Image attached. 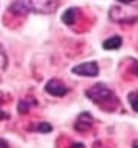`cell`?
<instances>
[{
	"label": "cell",
	"instance_id": "cell-1",
	"mask_svg": "<svg viewBox=\"0 0 138 148\" xmlns=\"http://www.w3.org/2000/svg\"><path fill=\"white\" fill-rule=\"evenodd\" d=\"M57 8H59V0H13L10 3V12L16 15H51Z\"/></svg>",
	"mask_w": 138,
	"mask_h": 148
},
{
	"label": "cell",
	"instance_id": "cell-2",
	"mask_svg": "<svg viewBox=\"0 0 138 148\" xmlns=\"http://www.w3.org/2000/svg\"><path fill=\"white\" fill-rule=\"evenodd\" d=\"M86 96L93 103H96L99 108L106 109L109 112L115 111V108L119 106V99L115 98V95L102 83H98L94 86H91L86 91Z\"/></svg>",
	"mask_w": 138,
	"mask_h": 148
},
{
	"label": "cell",
	"instance_id": "cell-3",
	"mask_svg": "<svg viewBox=\"0 0 138 148\" xmlns=\"http://www.w3.org/2000/svg\"><path fill=\"white\" fill-rule=\"evenodd\" d=\"M73 73L80 77H98L99 75V67L96 62H85L80 65L73 67Z\"/></svg>",
	"mask_w": 138,
	"mask_h": 148
},
{
	"label": "cell",
	"instance_id": "cell-4",
	"mask_svg": "<svg viewBox=\"0 0 138 148\" xmlns=\"http://www.w3.org/2000/svg\"><path fill=\"white\" fill-rule=\"evenodd\" d=\"M46 91L52 96H57V98H60V96H65L68 93V88L65 86L64 83L60 80H49L47 85H46Z\"/></svg>",
	"mask_w": 138,
	"mask_h": 148
},
{
	"label": "cell",
	"instance_id": "cell-5",
	"mask_svg": "<svg viewBox=\"0 0 138 148\" xmlns=\"http://www.w3.org/2000/svg\"><path fill=\"white\" fill-rule=\"evenodd\" d=\"M93 127V117H91V114L88 112H81L78 116L77 119V124H75V129L78 132H88Z\"/></svg>",
	"mask_w": 138,
	"mask_h": 148
},
{
	"label": "cell",
	"instance_id": "cell-6",
	"mask_svg": "<svg viewBox=\"0 0 138 148\" xmlns=\"http://www.w3.org/2000/svg\"><path fill=\"white\" fill-rule=\"evenodd\" d=\"M122 46V38L120 36H112V38H109L102 42V47L106 51H115Z\"/></svg>",
	"mask_w": 138,
	"mask_h": 148
},
{
	"label": "cell",
	"instance_id": "cell-7",
	"mask_svg": "<svg viewBox=\"0 0 138 148\" xmlns=\"http://www.w3.org/2000/svg\"><path fill=\"white\" fill-rule=\"evenodd\" d=\"M75 15H77V8H68L64 15H62V21H64L65 25H73Z\"/></svg>",
	"mask_w": 138,
	"mask_h": 148
},
{
	"label": "cell",
	"instance_id": "cell-8",
	"mask_svg": "<svg viewBox=\"0 0 138 148\" xmlns=\"http://www.w3.org/2000/svg\"><path fill=\"white\" fill-rule=\"evenodd\" d=\"M128 103H130V106H132V109L138 112V91L128 93Z\"/></svg>",
	"mask_w": 138,
	"mask_h": 148
},
{
	"label": "cell",
	"instance_id": "cell-9",
	"mask_svg": "<svg viewBox=\"0 0 138 148\" xmlns=\"http://www.w3.org/2000/svg\"><path fill=\"white\" fill-rule=\"evenodd\" d=\"M36 130L42 132V134H47V132L52 130V125H51V124H47V122H39L38 127H36Z\"/></svg>",
	"mask_w": 138,
	"mask_h": 148
},
{
	"label": "cell",
	"instance_id": "cell-10",
	"mask_svg": "<svg viewBox=\"0 0 138 148\" xmlns=\"http://www.w3.org/2000/svg\"><path fill=\"white\" fill-rule=\"evenodd\" d=\"M7 69V54H5L3 47L0 46V72H3Z\"/></svg>",
	"mask_w": 138,
	"mask_h": 148
},
{
	"label": "cell",
	"instance_id": "cell-11",
	"mask_svg": "<svg viewBox=\"0 0 138 148\" xmlns=\"http://www.w3.org/2000/svg\"><path fill=\"white\" fill-rule=\"evenodd\" d=\"M29 109V104H28V101H21L20 104H18V111H20V114H25L26 111Z\"/></svg>",
	"mask_w": 138,
	"mask_h": 148
},
{
	"label": "cell",
	"instance_id": "cell-12",
	"mask_svg": "<svg viewBox=\"0 0 138 148\" xmlns=\"http://www.w3.org/2000/svg\"><path fill=\"white\" fill-rule=\"evenodd\" d=\"M0 148H10V145L7 143V140H3V138H0Z\"/></svg>",
	"mask_w": 138,
	"mask_h": 148
},
{
	"label": "cell",
	"instance_id": "cell-13",
	"mask_svg": "<svg viewBox=\"0 0 138 148\" xmlns=\"http://www.w3.org/2000/svg\"><path fill=\"white\" fill-rule=\"evenodd\" d=\"M3 119H8V114L5 112V111H2V109H0V121H3Z\"/></svg>",
	"mask_w": 138,
	"mask_h": 148
},
{
	"label": "cell",
	"instance_id": "cell-14",
	"mask_svg": "<svg viewBox=\"0 0 138 148\" xmlns=\"http://www.w3.org/2000/svg\"><path fill=\"white\" fill-rule=\"evenodd\" d=\"M117 2H120L124 5H130V3H133V2H137V0H117Z\"/></svg>",
	"mask_w": 138,
	"mask_h": 148
},
{
	"label": "cell",
	"instance_id": "cell-15",
	"mask_svg": "<svg viewBox=\"0 0 138 148\" xmlns=\"http://www.w3.org/2000/svg\"><path fill=\"white\" fill-rule=\"evenodd\" d=\"M70 148H86V147H85L83 143H73V145H72Z\"/></svg>",
	"mask_w": 138,
	"mask_h": 148
},
{
	"label": "cell",
	"instance_id": "cell-16",
	"mask_svg": "<svg viewBox=\"0 0 138 148\" xmlns=\"http://www.w3.org/2000/svg\"><path fill=\"white\" fill-rule=\"evenodd\" d=\"M135 73H137V75H138V60H137V62H135Z\"/></svg>",
	"mask_w": 138,
	"mask_h": 148
},
{
	"label": "cell",
	"instance_id": "cell-17",
	"mask_svg": "<svg viewBox=\"0 0 138 148\" xmlns=\"http://www.w3.org/2000/svg\"><path fill=\"white\" fill-rule=\"evenodd\" d=\"M133 148H138V140H135V142H133Z\"/></svg>",
	"mask_w": 138,
	"mask_h": 148
}]
</instances>
